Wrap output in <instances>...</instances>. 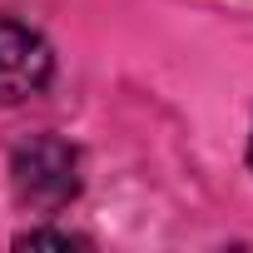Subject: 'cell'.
<instances>
[{
	"instance_id": "6da1fadb",
	"label": "cell",
	"mask_w": 253,
	"mask_h": 253,
	"mask_svg": "<svg viewBox=\"0 0 253 253\" xmlns=\"http://www.w3.org/2000/svg\"><path fill=\"white\" fill-rule=\"evenodd\" d=\"M10 189L30 213H60L80 194V149L60 134H35L10 159Z\"/></svg>"
},
{
	"instance_id": "7a4b0ae2",
	"label": "cell",
	"mask_w": 253,
	"mask_h": 253,
	"mask_svg": "<svg viewBox=\"0 0 253 253\" xmlns=\"http://www.w3.org/2000/svg\"><path fill=\"white\" fill-rule=\"evenodd\" d=\"M50 70H55V55L45 35L30 30L25 20L0 15V104L35 99L50 84Z\"/></svg>"
},
{
	"instance_id": "3957f363",
	"label": "cell",
	"mask_w": 253,
	"mask_h": 253,
	"mask_svg": "<svg viewBox=\"0 0 253 253\" xmlns=\"http://www.w3.org/2000/svg\"><path fill=\"white\" fill-rule=\"evenodd\" d=\"M15 248H84V238H75V233H50V228H40V233H20V238H15Z\"/></svg>"
},
{
	"instance_id": "277c9868",
	"label": "cell",
	"mask_w": 253,
	"mask_h": 253,
	"mask_svg": "<svg viewBox=\"0 0 253 253\" xmlns=\"http://www.w3.org/2000/svg\"><path fill=\"white\" fill-rule=\"evenodd\" d=\"M248 164H253V144H248Z\"/></svg>"
}]
</instances>
